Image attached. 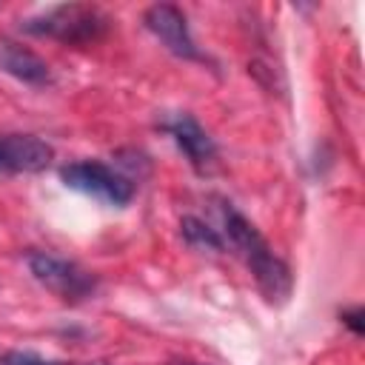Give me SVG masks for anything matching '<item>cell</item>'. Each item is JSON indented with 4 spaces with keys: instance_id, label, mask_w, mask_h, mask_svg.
<instances>
[{
    "instance_id": "obj_4",
    "label": "cell",
    "mask_w": 365,
    "mask_h": 365,
    "mask_svg": "<svg viewBox=\"0 0 365 365\" xmlns=\"http://www.w3.org/2000/svg\"><path fill=\"white\" fill-rule=\"evenodd\" d=\"M60 180L68 188L97 197L108 205H128L134 200V182L128 177H123L120 171H114L111 165L97 163V160H80V163L63 165Z\"/></svg>"
},
{
    "instance_id": "obj_8",
    "label": "cell",
    "mask_w": 365,
    "mask_h": 365,
    "mask_svg": "<svg viewBox=\"0 0 365 365\" xmlns=\"http://www.w3.org/2000/svg\"><path fill=\"white\" fill-rule=\"evenodd\" d=\"M0 71L11 74L29 86H48L51 83L48 63L14 40H0Z\"/></svg>"
},
{
    "instance_id": "obj_2",
    "label": "cell",
    "mask_w": 365,
    "mask_h": 365,
    "mask_svg": "<svg viewBox=\"0 0 365 365\" xmlns=\"http://www.w3.org/2000/svg\"><path fill=\"white\" fill-rule=\"evenodd\" d=\"M108 14L88 3H63L51 6L23 23V31L34 37H48L63 46H88L97 43L108 29Z\"/></svg>"
},
{
    "instance_id": "obj_7",
    "label": "cell",
    "mask_w": 365,
    "mask_h": 365,
    "mask_svg": "<svg viewBox=\"0 0 365 365\" xmlns=\"http://www.w3.org/2000/svg\"><path fill=\"white\" fill-rule=\"evenodd\" d=\"M54 160V148L34 134H3L0 137V171L34 174Z\"/></svg>"
},
{
    "instance_id": "obj_10",
    "label": "cell",
    "mask_w": 365,
    "mask_h": 365,
    "mask_svg": "<svg viewBox=\"0 0 365 365\" xmlns=\"http://www.w3.org/2000/svg\"><path fill=\"white\" fill-rule=\"evenodd\" d=\"M0 365H68V362L48 359L34 351H6V354H0Z\"/></svg>"
},
{
    "instance_id": "obj_11",
    "label": "cell",
    "mask_w": 365,
    "mask_h": 365,
    "mask_svg": "<svg viewBox=\"0 0 365 365\" xmlns=\"http://www.w3.org/2000/svg\"><path fill=\"white\" fill-rule=\"evenodd\" d=\"M339 319L356 334V336H362V331H365V322H362V308L359 305H354V308H345L342 314H339Z\"/></svg>"
},
{
    "instance_id": "obj_12",
    "label": "cell",
    "mask_w": 365,
    "mask_h": 365,
    "mask_svg": "<svg viewBox=\"0 0 365 365\" xmlns=\"http://www.w3.org/2000/svg\"><path fill=\"white\" fill-rule=\"evenodd\" d=\"M168 365H205V362H191V359H177V362H168Z\"/></svg>"
},
{
    "instance_id": "obj_9",
    "label": "cell",
    "mask_w": 365,
    "mask_h": 365,
    "mask_svg": "<svg viewBox=\"0 0 365 365\" xmlns=\"http://www.w3.org/2000/svg\"><path fill=\"white\" fill-rule=\"evenodd\" d=\"M180 234L194 248H208V251H222L225 248V240L197 217H182L180 220Z\"/></svg>"
},
{
    "instance_id": "obj_1",
    "label": "cell",
    "mask_w": 365,
    "mask_h": 365,
    "mask_svg": "<svg viewBox=\"0 0 365 365\" xmlns=\"http://www.w3.org/2000/svg\"><path fill=\"white\" fill-rule=\"evenodd\" d=\"M220 217H222L228 242L248 262V268H251L259 291L265 294V299L268 302H282L291 294V271H288V265L271 251V245L262 240L257 225L248 217H242L231 202H220Z\"/></svg>"
},
{
    "instance_id": "obj_6",
    "label": "cell",
    "mask_w": 365,
    "mask_h": 365,
    "mask_svg": "<svg viewBox=\"0 0 365 365\" xmlns=\"http://www.w3.org/2000/svg\"><path fill=\"white\" fill-rule=\"evenodd\" d=\"M160 125H163V131L177 143V148L188 157V163H191L197 171H205V168L214 163L217 145H214V140L208 137V131H205L191 114L177 111V114L165 117Z\"/></svg>"
},
{
    "instance_id": "obj_5",
    "label": "cell",
    "mask_w": 365,
    "mask_h": 365,
    "mask_svg": "<svg viewBox=\"0 0 365 365\" xmlns=\"http://www.w3.org/2000/svg\"><path fill=\"white\" fill-rule=\"evenodd\" d=\"M145 26L148 31L177 57H185V60H202L191 31H188V20L182 14V9H177L174 3H154L145 9Z\"/></svg>"
},
{
    "instance_id": "obj_3",
    "label": "cell",
    "mask_w": 365,
    "mask_h": 365,
    "mask_svg": "<svg viewBox=\"0 0 365 365\" xmlns=\"http://www.w3.org/2000/svg\"><path fill=\"white\" fill-rule=\"evenodd\" d=\"M29 271L43 288H48L63 302H83L97 291V277L91 271L48 251H31Z\"/></svg>"
}]
</instances>
